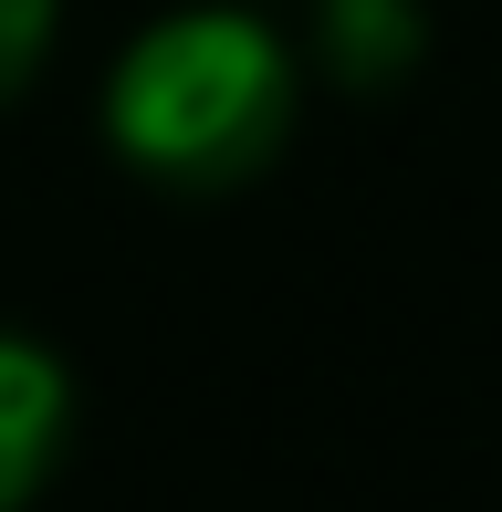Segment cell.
<instances>
[{
    "mask_svg": "<svg viewBox=\"0 0 502 512\" xmlns=\"http://www.w3.org/2000/svg\"><path fill=\"white\" fill-rule=\"evenodd\" d=\"M105 126L168 189H231L293 126V63L251 11H178L126 42Z\"/></svg>",
    "mask_w": 502,
    "mask_h": 512,
    "instance_id": "6da1fadb",
    "label": "cell"
},
{
    "mask_svg": "<svg viewBox=\"0 0 502 512\" xmlns=\"http://www.w3.org/2000/svg\"><path fill=\"white\" fill-rule=\"evenodd\" d=\"M63 418H74L63 366L42 356L32 335H0V512H21L42 492V471H53V450H63Z\"/></svg>",
    "mask_w": 502,
    "mask_h": 512,
    "instance_id": "7a4b0ae2",
    "label": "cell"
},
{
    "mask_svg": "<svg viewBox=\"0 0 502 512\" xmlns=\"http://www.w3.org/2000/svg\"><path fill=\"white\" fill-rule=\"evenodd\" d=\"M419 42V0H325V63L346 84H398Z\"/></svg>",
    "mask_w": 502,
    "mask_h": 512,
    "instance_id": "3957f363",
    "label": "cell"
},
{
    "mask_svg": "<svg viewBox=\"0 0 502 512\" xmlns=\"http://www.w3.org/2000/svg\"><path fill=\"white\" fill-rule=\"evenodd\" d=\"M42 42H53V0H0V105L32 84Z\"/></svg>",
    "mask_w": 502,
    "mask_h": 512,
    "instance_id": "277c9868",
    "label": "cell"
}]
</instances>
